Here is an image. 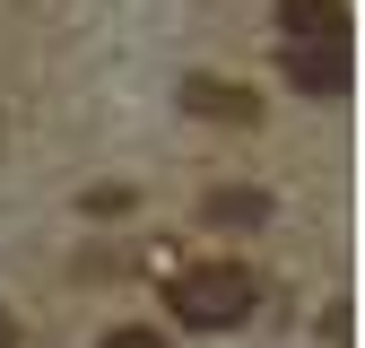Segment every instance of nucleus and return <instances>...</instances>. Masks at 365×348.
<instances>
[{
	"instance_id": "f257e3e1",
	"label": "nucleus",
	"mask_w": 365,
	"mask_h": 348,
	"mask_svg": "<svg viewBox=\"0 0 365 348\" xmlns=\"http://www.w3.org/2000/svg\"><path fill=\"white\" fill-rule=\"evenodd\" d=\"M165 304H174V322H192V331H235L261 304V270H244V261H200V270H182L165 287Z\"/></svg>"
},
{
	"instance_id": "f03ea898",
	"label": "nucleus",
	"mask_w": 365,
	"mask_h": 348,
	"mask_svg": "<svg viewBox=\"0 0 365 348\" xmlns=\"http://www.w3.org/2000/svg\"><path fill=\"white\" fill-rule=\"evenodd\" d=\"M287 78H296V96H313V105L348 96V44H287Z\"/></svg>"
},
{
	"instance_id": "7ed1b4c3",
	"label": "nucleus",
	"mask_w": 365,
	"mask_h": 348,
	"mask_svg": "<svg viewBox=\"0 0 365 348\" xmlns=\"http://www.w3.org/2000/svg\"><path fill=\"white\" fill-rule=\"evenodd\" d=\"M287 44H348V0H279Z\"/></svg>"
},
{
	"instance_id": "20e7f679",
	"label": "nucleus",
	"mask_w": 365,
	"mask_h": 348,
	"mask_svg": "<svg viewBox=\"0 0 365 348\" xmlns=\"http://www.w3.org/2000/svg\"><path fill=\"white\" fill-rule=\"evenodd\" d=\"M182 105H192V113H217V122H252L261 113L244 87H226V78H182Z\"/></svg>"
},
{
	"instance_id": "39448f33",
	"label": "nucleus",
	"mask_w": 365,
	"mask_h": 348,
	"mask_svg": "<svg viewBox=\"0 0 365 348\" xmlns=\"http://www.w3.org/2000/svg\"><path fill=\"white\" fill-rule=\"evenodd\" d=\"M200 218H209V227H261V218H269V192L226 183V192H209V200H200Z\"/></svg>"
},
{
	"instance_id": "423d86ee",
	"label": "nucleus",
	"mask_w": 365,
	"mask_h": 348,
	"mask_svg": "<svg viewBox=\"0 0 365 348\" xmlns=\"http://www.w3.org/2000/svg\"><path fill=\"white\" fill-rule=\"evenodd\" d=\"M96 348H174V339H165V331H148V322H122V331H105Z\"/></svg>"
},
{
	"instance_id": "0eeeda50",
	"label": "nucleus",
	"mask_w": 365,
	"mask_h": 348,
	"mask_svg": "<svg viewBox=\"0 0 365 348\" xmlns=\"http://www.w3.org/2000/svg\"><path fill=\"white\" fill-rule=\"evenodd\" d=\"M0 348H18V322H9V314H0Z\"/></svg>"
}]
</instances>
